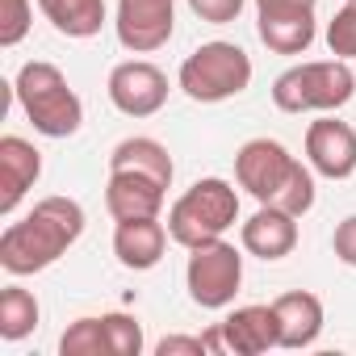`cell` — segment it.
Returning <instances> with one entry per match:
<instances>
[{"label":"cell","instance_id":"6da1fadb","mask_svg":"<svg viewBox=\"0 0 356 356\" xmlns=\"http://www.w3.org/2000/svg\"><path fill=\"white\" fill-rule=\"evenodd\" d=\"M84 206L72 197H42L22 222H9L0 235V268L9 277H34L51 268L80 235H84Z\"/></svg>","mask_w":356,"mask_h":356},{"label":"cell","instance_id":"7a4b0ae2","mask_svg":"<svg viewBox=\"0 0 356 356\" xmlns=\"http://www.w3.org/2000/svg\"><path fill=\"white\" fill-rule=\"evenodd\" d=\"M13 92H17V105L22 113L34 122L38 134L47 138H72L80 126H84V105L76 97V88L67 84V76L47 63V59H30L17 80H13Z\"/></svg>","mask_w":356,"mask_h":356},{"label":"cell","instance_id":"3957f363","mask_svg":"<svg viewBox=\"0 0 356 356\" xmlns=\"http://www.w3.org/2000/svg\"><path fill=\"white\" fill-rule=\"evenodd\" d=\"M239 218V193L222 176H206L193 181L168 210V235L181 248H202L222 239Z\"/></svg>","mask_w":356,"mask_h":356},{"label":"cell","instance_id":"277c9868","mask_svg":"<svg viewBox=\"0 0 356 356\" xmlns=\"http://www.w3.org/2000/svg\"><path fill=\"white\" fill-rule=\"evenodd\" d=\"M356 97L348 59H310L273 80V105L281 113H335Z\"/></svg>","mask_w":356,"mask_h":356},{"label":"cell","instance_id":"5b68a950","mask_svg":"<svg viewBox=\"0 0 356 356\" xmlns=\"http://www.w3.org/2000/svg\"><path fill=\"white\" fill-rule=\"evenodd\" d=\"M176 84H181V92L189 101H197V105H218V101L239 97L252 84V59L235 42H202L181 63Z\"/></svg>","mask_w":356,"mask_h":356},{"label":"cell","instance_id":"8992f818","mask_svg":"<svg viewBox=\"0 0 356 356\" xmlns=\"http://www.w3.org/2000/svg\"><path fill=\"white\" fill-rule=\"evenodd\" d=\"M185 285H189V298H193L202 310H227V306L235 302L239 285H243V256H239L227 239L189 248Z\"/></svg>","mask_w":356,"mask_h":356},{"label":"cell","instance_id":"52a82bcc","mask_svg":"<svg viewBox=\"0 0 356 356\" xmlns=\"http://www.w3.org/2000/svg\"><path fill=\"white\" fill-rule=\"evenodd\" d=\"M293 163H298V155H289L285 143H277V138H248L239 147V155H235V181L260 206H268L281 193V185L289 181Z\"/></svg>","mask_w":356,"mask_h":356},{"label":"cell","instance_id":"ba28073f","mask_svg":"<svg viewBox=\"0 0 356 356\" xmlns=\"http://www.w3.org/2000/svg\"><path fill=\"white\" fill-rule=\"evenodd\" d=\"M118 42L134 55H151L168 47L176 30V0H118Z\"/></svg>","mask_w":356,"mask_h":356},{"label":"cell","instance_id":"9c48e42d","mask_svg":"<svg viewBox=\"0 0 356 356\" xmlns=\"http://www.w3.org/2000/svg\"><path fill=\"white\" fill-rule=\"evenodd\" d=\"M109 101L126 118H151L168 105V76L147 59H126L109 72Z\"/></svg>","mask_w":356,"mask_h":356},{"label":"cell","instance_id":"30bf717a","mask_svg":"<svg viewBox=\"0 0 356 356\" xmlns=\"http://www.w3.org/2000/svg\"><path fill=\"white\" fill-rule=\"evenodd\" d=\"M306 163L327 181H348L356 172V130L339 118H318L306 126Z\"/></svg>","mask_w":356,"mask_h":356},{"label":"cell","instance_id":"8fae6325","mask_svg":"<svg viewBox=\"0 0 356 356\" xmlns=\"http://www.w3.org/2000/svg\"><path fill=\"white\" fill-rule=\"evenodd\" d=\"M256 34L277 55H306L318 34L314 5H256Z\"/></svg>","mask_w":356,"mask_h":356},{"label":"cell","instance_id":"7c38bea8","mask_svg":"<svg viewBox=\"0 0 356 356\" xmlns=\"http://www.w3.org/2000/svg\"><path fill=\"white\" fill-rule=\"evenodd\" d=\"M163 197H168V185H159L155 176H143V172H109L105 210L113 214V222H126V218H159Z\"/></svg>","mask_w":356,"mask_h":356},{"label":"cell","instance_id":"4fadbf2b","mask_svg":"<svg viewBox=\"0 0 356 356\" xmlns=\"http://www.w3.org/2000/svg\"><path fill=\"white\" fill-rule=\"evenodd\" d=\"M42 176V155L34 143H26L22 134H5L0 138V214H13L22 206V197L38 185Z\"/></svg>","mask_w":356,"mask_h":356},{"label":"cell","instance_id":"5bb4252c","mask_svg":"<svg viewBox=\"0 0 356 356\" xmlns=\"http://www.w3.org/2000/svg\"><path fill=\"white\" fill-rule=\"evenodd\" d=\"M239 239H243V252H248V256L285 260V256L298 248V218L285 214V210H277V206H260V210L243 222Z\"/></svg>","mask_w":356,"mask_h":356},{"label":"cell","instance_id":"9a60e30c","mask_svg":"<svg viewBox=\"0 0 356 356\" xmlns=\"http://www.w3.org/2000/svg\"><path fill=\"white\" fill-rule=\"evenodd\" d=\"M168 227L159 218H126L113 227V256L122 268H134V273H147L163 260V248H168Z\"/></svg>","mask_w":356,"mask_h":356},{"label":"cell","instance_id":"2e32d148","mask_svg":"<svg viewBox=\"0 0 356 356\" xmlns=\"http://www.w3.org/2000/svg\"><path fill=\"white\" fill-rule=\"evenodd\" d=\"M273 314H277V335H281V348L289 352H302L310 348L318 335H323V302L306 289H289L273 302Z\"/></svg>","mask_w":356,"mask_h":356},{"label":"cell","instance_id":"e0dca14e","mask_svg":"<svg viewBox=\"0 0 356 356\" xmlns=\"http://www.w3.org/2000/svg\"><path fill=\"white\" fill-rule=\"evenodd\" d=\"M218 327H222L227 352H235V356H260V352H268V348H281L273 306H239V310H231Z\"/></svg>","mask_w":356,"mask_h":356},{"label":"cell","instance_id":"ac0fdd59","mask_svg":"<svg viewBox=\"0 0 356 356\" xmlns=\"http://www.w3.org/2000/svg\"><path fill=\"white\" fill-rule=\"evenodd\" d=\"M109 172H143V176H155L159 185L172 189V176H176V163L168 155V147L159 138H147V134H134V138H122L109 155Z\"/></svg>","mask_w":356,"mask_h":356},{"label":"cell","instance_id":"d6986e66","mask_svg":"<svg viewBox=\"0 0 356 356\" xmlns=\"http://www.w3.org/2000/svg\"><path fill=\"white\" fill-rule=\"evenodd\" d=\"M38 9L67 38H92L105 26V0H38Z\"/></svg>","mask_w":356,"mask_h":356},{"label":"cell","instance_id":"ffe728a7","mask_svg":"<svg viewBox=\"0 0 356 356\" xmlns=\"http://www.w3.org/2000/svg\"><path fill=\"white\" fill-rule=\"evenodd\" d=\"M38 318H42V306H38V298L30 289L9 285L0 293V339H9V343L26 339L38 327Z\"/></svg>","mask_w":356,"mask_h":356},{"label":"cell","instance_id":"44dd1931","mask_svg":"<svg viewBox=\"0 0 356 356\" xmlns=\"http://www.w3.org/2000/svg\"><path fill=\"white\" fill-rule=\"evenodd\" d=\"M63 356H109V335H105V318H76L63 339H59Z\"/></svg>","mask_w":356,"mask_h":356},{"label":"cell","instance_id":"7402d4cb","mask_svg":"<svg viewBox=\"0 0 356 356\" xmlns=\"http://www.w3.org/2000/svg\"><path fill=\"white\" fill-rule=\"evenodd\" d=\"M268 206H277V210H285V214L302 218V214L314 206V168H306V163L298 159V163H293V172H289V181L281 185V193H277Z\"/></svg>","mask_w":356,"mask_h":356},{"label":"cell","instance_id":"603a6c76","mask_svg":"<svg viewBox=\"0 0 356 356\" xmlns=\"http://www.w3.org/2000/svg\"><path fill=\"white\" fill-rule=\"evenodd\" d=\"M109 335V356H138L143 352V323L130 314H101Z\"/></svg>","mask_w":356,"mask_h":356},{"label":"cell","instance_id":"cb8c5ba5","mask_svg":"<svg viewBox=\"0 0 356 356\" xmlns=\"http://www.w3.org/2000/svg\"><path fill=\"white\" fill-rule=\"evenodd\" d=\"M327 47L335 59H356V0H343V9L327 22Z\"/></svg>","mask_w":356,"mask_h":356},{"label":"cell","instance_id":"d4e9b609","mask_svg":"<svg viewBox=\"0 0 356 356\" xmlns=\"http://www.w3.org/2000/svg\"><path fill=\"white\" fill-rule=\"evenodd\" d=\"M34 9L30 0H0V47H17L30 34Z\"/></svg>","mask_w":356,"mask_h":356},{"label":"cell","instance_id":"484cf974","mask_svg":"<svg viewBox=\"0 0 356 356\" xmlns=\"http://www.w3.org/2000/svg\"><path fill=\"white\" fill-rule=\"evenodd\" d=\"M189 9L210 26H231L243 13V0H189Z\"/></svg>","mask_w":356,"mask_h":356},{"label":"cell","instance_id":"4316f807","mask_svg":"<svg viewBox=\"0 0 356 356\" xmlns=\"http://www.w3.org/2000/svg\"><path fill=\"white\" fill-rule=\"evenodd\" d=\"M331 248H335V260H339V264L356 268V214H348V218L335 227V235H331Z\"/></svg>","mask_w":356,"mask_h":356},{"label":"cell","instance_id":"83f0119b","mask_svg":"<svg viewBox=\"0 0 356 356\" xmlns=\"http://www.w3.org/2000/svg\"><path fill=\"white\" fill-rule=\"evenodd\" d=\"M206 339L202 335H163L155 343V356H206Z\"/></svg>","mask_w":356,"mask_h":356},{"label":"cell","instance_id":"f1b7e54d","mask_svg":"<svg viewBox=\"0 0 356 356\" xmlns=\"http://www.w3.org/2000/svg\"><path fill=\"white\" fill-rule=\"evenodd\" d=\"M256 5H314V0H256Z\"/></svg>","mask_w":356,"mask_h":356}]
</instances>
